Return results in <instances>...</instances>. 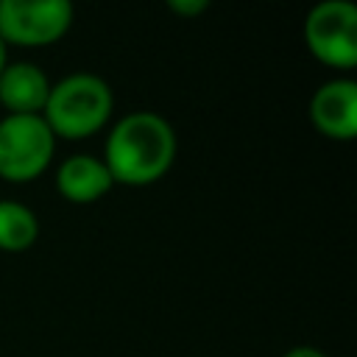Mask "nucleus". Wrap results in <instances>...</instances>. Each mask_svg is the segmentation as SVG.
Masks as SVG:
<instances>
[{"instance_id": "11", "label": "nucleus", "mask_w": 357, "mask_h": 357, "mask_svg": "<svg viewBox=\"0 0 357 357\" xmlns=\"http://www.w3.org/2000/svg\"><path fill=\"white\" fill-rule=\"evenodd\" d=\"M284 357H326V354L321 349H315V346H296V349L284 351Z\"/></svg>"}, {"instance_id": "9", "label": "nucleus", "mask_w": 357, "mask_h": 357, "mask_svg": "<svg viewBox=\"0 0 357 357\" xmlns=\"http://www.w3.org/2000/svg\"><path fill=\"white\" fill-rule=\"evenodd\" d=\"M39 237V220L33 209L20 201L0 198V251L20 254L28 251Z\"/></svg>"}, {"instance_id": "10", "label": "nucleus", "mask_w": 357, "mask_h": 357, "mask_svg": "<svg viewBox=\"0 0 357 357\" xmlns=\"http://www.w3.org/2000/svg\"><path fill=\"white\" fill-rule=\"evenodd\" d=\"M167 8L176 14H201L209 8V0H170Z\"/></svg>"}, {"instance_id": "1", "label": "nucleus", "mask_w": 357, "mask_h": 357, "mask_svg": "<svg viewBox=\"0 0 357 357\" xmlns=\"http://www.w3.org/2000/svg\"><path fill=\"white\" fill-rule=\"evenodd\" d=\"M176 148V131L162 114L131 112L112 126L103 145V165L112 181L148 187L170 170Z\"/></svg>"}, {"instance_id": "4", "label": "nucleus", "mask_w": 357, "mask_h": 357, "mask_svg": "<svg viewBox=\"0 0 357 357\" xmlns=\"http://www.w3.org/2000/svg\"><path fill=\"white\" fill-rule=\"evenodd\" d=\"M310 53L337 70L357 64V6L349 0H321L304 17Z\"/></svg>"}, {"instance_id": "6", "label": "nucleus", "mask_w": 357, "mask_h": 357, "mask_svg": "<svg viewBox=\"0 0 357 357\" xmlns=\"http://www.w3.org/2000/svg\"><path fill=\"white\" fill-rule=\"evenodd\" d=\"M312 126L329 137L349 142L357 137V84L351 78L324 81L310 98Z\"/></svg>"}, {"instance_id": "2", "label": "nucleus", "mask_w": 357, "mask_h": 357, "mask_svg": "<svg viewBox=\"0 0 357 357\" xmlns=\"http://www.w3.org/2000/svg\"><path fill=\"white\" fill-rule=\"evenodd\" d=\"M114 112L112 86L95 73H70L61 81L50 84L42 117L53 137L61 139H86L100 131Z\"/></svg>"}, {"instance_id": "8", "label": "nucleus", "mask_w": 357, "mask_h": 357, "mask_svg": "<svg viewBox=\"0 0 357 357\" xmlns=\"http://www.w3.org/2000/svg\"><path fill=\"white\" fill-rule=\"evenodd\" d=\"M112 176L103 159L89 153H73L67 156L56 170V190L61 198L73 204H92L103 198L112 190Z\"/></svg>"}, {"instance_id": "7", "label": "nucleus", "mask_w": 357, "mask_h": 357, "mask_svg": "<svg viewBox=\"0 0 357 357\" xmlns=\"http://www.w3.org/2000/svg\"><path fill=\"white\" fill-rule=\"evenodd\" d=\"M47 95L50 78L33 61H14L0 73V103L8 114H42Z\"/></svg>"}, {"instance_id": "12", "label": "nucleus", "mask_w": 357, "mask_h": 357, "mask_svg": "<svg viewBox=\"0 0 357 357\" xmlns=\"http://www.w3.org/2000/svg\"><path fill=\"white\" fill-rule=\"evenodd\" d=\"M6 64H8V59H6V42L0 39V73L6 70Z\"/></svg>"}, {"instance_id": "3", "label": "nucleus", "mask_w": 357, "mask_h": 357, "mask_svg": "<svg viewBox=\"0 0 357 357\" xmlns=\"http://www.w3.org/2000/svg\"><path fill=\"white\" fill-rule=\"evenodd\" d=\"M56 137L42 114H6L0 120V178L22 184L45 173Z\"/></svg>"}, {"instance_id": "5", "label": "nucleus", "mask_w": 357, "mask_h": 357, "mask_svg": "<svg viewBox=\"0 0 357 357\" xmlns=\"http://www.w3.org/2000/svg\"><path fill=\"white\" fill-rule=\"evenodd\" d=\"M73 25L67 0H0V39L6 45L42 47L61 39Z\"/></svg>"}]
</instances>
